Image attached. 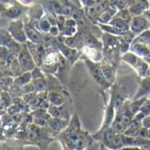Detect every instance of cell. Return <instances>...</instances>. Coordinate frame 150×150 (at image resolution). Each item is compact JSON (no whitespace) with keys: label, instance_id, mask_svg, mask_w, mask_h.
<instances>
[{"label":"cell","instance_id":"6da1fadb","mask_svg":"<svg viewBox=\"0 0 150 150\" xmlns=\"http://www.w3.org/2000/svg\"><path fill=\"white\" fill-rule=\"evenodd\" d=\"M17 58L22 67L23 71H32L37 65L35 63V61L30 53L28 47L26 43L22 45V47L19 51V53L17 55Z\"/></svg>","mask_w":150,"mask_h":150},{"label":"cell","instance_id":"7a4b0ae2","mask_svg":"<svg viewBox=\"0 0 150 150\" xmlns=\"http://www.w3.org/2000/svg\"><path fill=\"white\" fill-rule=\"evenodd\" d=\"M7 30L10 32L11 35L14 38L15 40H17L20 44L26 43L27 37L25 31V24L22 20L14 19L10 23Z\"/></svg>","mask_w":150,"mask_h":150},{"label":"cell","instance_id":"3957f363","mask_svg":"<svg viewBox=\"0 0 150 150\" xmlns=\"http://www.w3.org/2000/svg\"><path fill=\"white\" fill-rule=\"evenodd\" d=\"M0 42H1V46L5 47L6 48H8L11 52H12L14 54L18 55V54L19 53L22 45L19 42H18L17 40H14V38L11 35L10 32L7 29H1L0 32Z\"/></svg>","mask_w":150,"mask_h":150},{"label":"cell","instance_id":"277c9868","mask_svg":"<svg viewBox=\"0 0 150 150\" xmlns=\"http://www.w3.org/2000/svg\"><path fill=\"white\" fill-rule=\"evenodd\" d=\"M86 65L88 67V69H89L91 76L99 85L104 86V87H108L110 85V83L107 82V80L105 78V76L103 75L100 63H97L93 61L87 60Z\"/></svg>","mask_w":150,"mask_h":150},{"label":"cell","instance_id":"5b68a950","mask_svg":"<svg viewBox=\"0 0 150 150\" xmlns=\"http://www.w3.org/2000/svg\"><path fill=\"white\" fill-rule=\"evenodd\" d=\"M150 22L143 16H135L133 17L131 23H130V28L129 30L136 36L142 33V32L146 31L147 29H149Z\"/></svg>","mask_w":150,"mask_h":150},{"label":"cell","instance_id":"8992f818","mask_svg":"<svg viewBox=\"0 0 150 150\" xmlns=\"http://www.w3.org/2000/svg\"><path fill=\"white\" fill-rule=\"evenodd\" d=\"M25 31L27 37V40L34 43H42V34L31 24H25Z\"/></svg>","mask_w":150,"mask_h":150},{"label":"cell","instance_id":"52a82bcc","mask_svg":"<svg viewBox=\"0 0 150 150\" xmlns=\"http://www.w3.org/2000/svg\"><path fill=\"white\" fill-rule=\"evenodd\" d=\"M150 94V76L143 77L140 83L139 89L134 98V99H138L141 98L147 97Z\"/></svg>","mask_w":150,"mask_h":150},{"label":"cell","instance_id":"ba28073f","mask_svg":"<svg viewBox=\"0 0 150 150\" xmlns=\"http://www.w3.org/2000/svg\"><path fill=\"white\" fill-rule=\"evenodd\" d=\"M68 125V121L64 119H60V118H54V117H51L48 124H47V127L52 131V132H62V130H64L67 127Z\"/></svg>","mask_w":150,"mask_h":150},{"label":"cell","instance_id":"9c48e42d","mask_svg":"<svg viewBox=\"0 0 150 150\" xmlns=\"http://www.w3.org/2000/svg\"><path fill=\"white\" fill-rule=\"evenodd\" d=\"M117 11L118 10L116 8L110 5L108 8H106L104 11H102L98 15V17L97 18V21L100 24H109L112 19V18L117 13Z\"/></svg>","mask_w":150,"mask_h":150},{"label":"cell","instance_id":"30bf717a","mask_svg":"<svg viewBox=\"0 0 150 150\" xmlns=\"http://www.w3.org/2000/svg\"><path fill=\"white\" fill-rule=\"evenodd\" d=\"M76 21L74 18H67L64 25L61 29V33L65 37L74 36L76 33Z\"/></svg>","mask_w":150,"mask_h":150},{"label":"cell","instance_id":"8fae6325","mask_svg":"<svg viewBox=\"0 0 150 150\" xmlns=\"http://www.w3.org/2000/svg\"><path fill=\"white\" fill-rule=\"evenodd\" d=\"M130 50L138 54L140 57H146L150 54V49L149 47V45L143 44L141 42H135L133 41L131 46H130Z\"/></svg>","mask_w":150,"mask_h":150},{"label":"cell","instance_id":"7c38bea8","mask_svg":"<svg viewBox=\"0 0 150 150\" xmlns=\"http://www.w3.org/2000/svg\"><path fill=\"white\" fill-rule=\"evenodd\" d=\"M47 111H48L49 114L52 117L64 119V120L68 119V112L63 107V105H50L48 109H47Z\"/></svg>","mask_w":150,"mask_h":150},{"label":"cell","instance_id":"4fadbf2b","mask_svg":"<svg viewBox=\"0 0 150 150\" xmlns=\"http://www.w3.org/2000/svg\"><path fill=\"white\" fill-rule=\"evenodd\" d=\"M101 69L105 78L111 84L115 80V69L108 63H100Z\"/></svg>","mask_w":150,"mask_h":150},{"label":"cell","instance_id":"5bb4252c","mask_svg":"<svg viewBox=\"0 0 150 150\" xmlns=\"http://www.w3.org/2000/svg\"><path fill=\"white\" fill-rule=\"evenodd\" d=\"M98 26L100 27V29L102 31H104L105 33L107 34H111V35H116V36H121L124 35L125 33H127V32H125L111 24H100L98 23Z\"/></svg>","mask_w":150,"mask_h":150},{"label":"cell","instance_id":"9a60e30c","mask_svg":"<svg viewBox=\"0 0 150 150\" xmlns=\"http://www.w3.org/2000/svg\"><path fill=\"white\" fill-rule=\"evenodd\" d=\"M134 69L138 73L139 76L143 78V77H146V76H149L150 66L142 57H141L138 63H137V65H136V67L134 68Z\"/></svg>","mask_w":150,"mask_h":150},{"label":"cell","instance_id":"2e32d148","mask_svg":"<svg viewBox=\"0 0 150 150\" xmlns=\"http://www.w3.org/2000/svg\"><path fill=\"white\" fill-rule=\"evenodd\" d=\"M147 9L149 8L146 7L144 4H142V3H139L136 1H133V3L128 6V10L133 17L142 15Z\"/></svg>","mask_w":150,"mask_h":150},{"label":"cell","instance_id":"e0dca14e","mask_svg":"<svg viewBox=\"0 0 150 150\" xmlns=\"http://www.w3.org/2000/svg\"><path fill=\"white\" fill-rule=\"evenodd\" d=\"M140 56L138 54H136L135 53H134L133 51L129 50L126 53L123 54L122 55V60L124 62H126L127 64H129L133 69H134L140 60Z\"/></svg>","mask_w":150,"mask_h":150},{"label":"cell","instance_id":"ac0fdd59","mask_svg":"<svg viewBox=\"0 0 150 150\" xmlns=\"http://www.w3.org/2000/svg\"><path fill=\"white\" fill-rule=\"evenodd\" d=\"M33 81V76L31 71H25L19 76L14 77V83L22 87Z\"/></svg>","mask_w":150,"mask_h":150},{"label":"cell","instance_id":"d6986e66","mask_svg":"<svg viewBox=\"0 0 150 150\" xmlns=\"http://www.w3.org/2000/svg\"><path fill=\"white\" fill-rule=\"evenodd\" d=\"M47 98H48V101L50 105H62L64 103L63 97L55 91L47 92Z\"/></svg>","mask_w":150,"mask_h":150},{"label":"cell","instance_id":"ffe728a7","mask_svg":"<svg viewBox=\"0 0 150 150\" xmlns=\"http://www.w3.org/2000/svg\"><path fill=\"white\" fill-rule=\"evenodd\" d=\"M14 84V76H1V89L2 91H9L11 86Z\"/></svg>","mask_w":150,"mask_h":150},{"label":"cell","instance_id":"44dd1931","mask_svg":"<svg viewBox=\"0 0 150 150\" xmlns=\"http://www.w3.org/2000/svg\"><path fill=\"white\" fill-rule=\"evenodd\" d=\"M133 41L141 42V43L149 45L150 43V28L149 29H147V30L144 31V32H142V33H140L139 35H136V36L134 38Z\"/></svg>","mask_w":150,"mask_h":150},{"label":"cell","instance_id":"7402d4cb","mask_svg":"<svg viewBox=\"0 0 150 150\" xmlns=\"http://www.w3.org/2000/svg\"><path fill=\"white\" fill-rule=\"evenodd\" d=\"M1 106H2V110L4 111V108H7L10 107L12 104V100H11V94L8 92V91H2V93H1Z\"/></svg>","mask_w":150,"mask_h":150},{"label":"cell","instance_id":"603a6c76","mask_svg":"<svg viewBox=\"0 0 150 150\" xmlns=\"http://www.w3.org/2000/svg\"><path fill=\"white\" fill-rule=\"evenodd\" d=\"M10 69H11V73H12V75H13L14 77L19 76L20 74H22L24 72L23 69H22V67H21V65H20V63H19V62H18V60L17 57L11 62V63L10 65Z\"/></svg>","mask_w":150,"mask_h":150},{"label":"cell","instance_id":"cb8c5ba5","mask_svg":"<svg viewBox=\"0 0 150 150\" xmlns=\"http://www.w3.org/2000/svg\"><path fill=\"white\" fill-rule=\"evenodd\" d=\"M38 26H39V29L41 32L48 33L52 25L50 24V22H49V20L47 18V17H41V18L38 22Z\"/></svg>","mask_w":150,"mask_h":150},{"label":"cell","instance_id":"d4e9b609","mask_svg":"<svg viewBox=\"0 0 150 150\" xmlns=\"http://www.w3.org/2000/svg\"><path fill=\"white\" fill-rule=\"evenodd\" d=\"M115 17L117 18H120L128 23H131V20L133 18V16L131 15L129 10H128V7L127 8H125V9H121V10H119L117 11V13L115 14Z\"/></svg>","mask_w":150,"mask_h":150},{"label":"cell","instance_id":"484cf974","mask_svg":"<svg viewBox=\"0 0 150 150\" xmlns=\"http://www.w3.org/2000/svg\"><path fill=\"white\" fill-rule=\"evenodd\" d=\"M5 14L8 18H12V19H16L21 14V10L17 6H11L6 10Z\"/></svg>","mask_w":150,"mask_h":150},{"label":"cell","instance_id":"4316f807","mask_svg":"<svg viewBox=\"0 0 150 150\" xmlns=\"http://www.w3.org/2000/svg\"><path fill=\"white\" fill-rule=\"evenodd\" d=\"M33 83L35 86L37 92L46 91L47 89V82L45 78H39V79H33Z\"/></svg>","mask_w":150,"mask_h":150},{"label":"cell","instance_id":"83f0119b","mask_svg":"<svg viewBox=\"0 0 150 150\" xmlns=\"http://www.w3.org/2000/svg\"><path fill=\"white\" fill-rule=\"evenodd\" d=\"M51 7L53 9V11H54L55 14L59 15V14H64V10H65V6H63L59 1L57 0H52L50 2Z\"/></svg>","mask_w":150,"mask_h":150},{"label":"cell","instance_id":"f1b7e54d","mask_svg":"<svg viewBox=\"0 0 150 150\" xmlns=\"http://www.w3.org/2000/svg\"><path fill=\"white\" fill-rule=\"evenodd\" d=\"M21 91H22V93L23 94H25V93H31V92H37L36 91V89H35V86L32 82H30L29 83L24 85L21 87Z\"/></svg>","mask_w":150,"mask_h":150},{"label":"cell","instance_id":"f546056e","mask_svg":"<svg viewBox=\"0 0 150 150\" xmlns=\"http://www.w3.org/2000/svg\"><path fill=\"white\" fill-rule=\"evenodd\" d=\"M32 76H33V79H39V78H45L43 72H42V69L40 68V66H36L32 71Z\"/></svg>","mask_w":150,"mask_h":150},{"label":"cell","instance_id":"4dcf8cb0","mask_svg":"<svg viewBox=\"0 0 150 150\" xmlns=\"http://www.w3.org/2000/svg\"><path fill=\"white\" fill-rule=\"evenodd\" d=\"M141 112H142L145 116L150 114V99H148V98L146 99V101L144 102L143 105H142V108H141Z\"/></svg>","mask_w":150,"mask_h":150},{"label":"cell","instance_id":"1f68e13d","mask_svg":"<svg viewBox=\"0 0 150 150\" xmlns=\"http://www.w3.org/2000/svg\"><path fill=\"white\" fill-rule=\"evenodd\" d=\"M61 33V29L60 27L56 25H52L49 32H48V34L51 35L52 37H58Z\"/></svg>","mask_w":150,"mask_h":150},{"label":"cell","instance_id":"d6a6232c","mask_svg":"<svg viewBox=\"0 0 150 150\" xmlns=\"http://www.w3.org/2000/svg\"><path fill=\"white\" fill-rule=\"evenodd\" d=\"M80 1H81L82 4H83V5L85 7V9H86V8H89V7L93 6V5L97 3L98 0H80Z\"/></svg>","mask_w":150,"mask_h":150},{"label":"cell","instance_id":"836d02e7","mask_svg":"<svg viewBox=\"0 0 150 150\" xmlns=\"http://www.w3.org/2000/svg\"><path fill=\"white\" fill-rule=\"evenodd\" d=\"M47 18L52 25H57V14H49L47 15Z\"/></svg>","mask_w":150,"mask_h":150},{"label":"cell","instance_id":"e575fe53","mask_svg":"<svg viewBox=\"0 0 150 150\" xmlns=\"http://www.w3.org/2000/svg\"><path fill=\"white\" fill-rule=\"evenodd\" d=\"M142 125L144 127L150 129V114L144 117V119L142 120Z\"/></svg>","mask_w":150,"mask_h":150},{"label":"cell","instance_id":"d590c367","mask_svg":"<svg viewBox=\"0 0 150 150\" xmlns=\"http://www.w3.org/2000/svg\"><path fill=\"white\" fill-rule=\"evenodd\" d=\"M150 22V8H149V9H147L145 11H144V13L142 14Z\"/></svg>","mask_w":150,"mask_h":150},{"label":"cell","instance_id":"8d00e7d4","mask_svg":"<svg viewBox=\"0 0 150 150\" xmlns=\"http://www.w3.org/2000/svg\"><path fill=\"white\" fill-rule=\"evenodd\" d=\"M149 139H150V129H149Z\"/></svg>","mask_w":150,"mask_h":150},{"label":"cell","instance_id":"74e56055","mask_svg":"<svg viewBox=\"0 0 150 150\" xmlns=\"http://www.w3.org/2000/svg\"><path fill=\"white\" fill-rule=\"evenodd\" d=\"M149 49H150V43L149 44Z\"/></svg>","mask_w":150,"mask_h":150},{"label":"cell","instance_id":"f35d334b","mask_svg":"<svg viewBox=\"0 0 150 150\" xmlns=\"http://www.w3.org/2000/svg\"><path fill=\"white\" fill-rule=\"evenodd\" d=\"M149 3H150V0H149Z\"/></svg>","mask_w":150,"mask_h":150}]
</instances>
